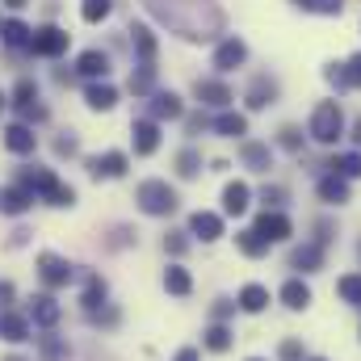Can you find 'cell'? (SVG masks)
Listing matches in <instances>:
<instances>
[{
  "mask_svg": "<svg viewBox=\"0 0 361 361\" xmlns=\"http://www.w3.org/2000/svg\"><path fill=\"white\" fill-rule=\"evenodd\" d=\"M147 13L173 34L193 38V42L223 34V8L214 0H147Z\"/></svg>",
  "mask_w": 361,
  "mask_h": 361,
  "instance_id": "6da1fadb",
  "label": "cell"
},
{
  "mask_svg": "<svg viewBox=\"0 0 361 361\" xmlns=\"http://www.w3.org/2000/svg\"><path fill=\"white\" fill-rule=\"evenodd\" d=\"M17 180H21L34 197H42L47 206H76V189H72V185H63L51 169H38V164L17 169Z\"/></svg>",
  "mask_w": 361,
  "mask_h": 361,
  "instance_id": "7a4b0ae2",
  "label": "cell"
},
{
  "mask_svg": "<svg viewBox=\"0 0 361 361\" xmlns=\"http://www.w3.org/2000/svg\"><path fill=\"white\" fill-rule=\"evenodd\" d=\"M135 202H139V210L152 214V219H164V214H173L180 206L177 189H173L169 180H143V185L135 189Z\"/></svg>",
  "mask_w": 361,
  "mask_h": 361,
  "instance_id": "3957f363",
  "label": "cell"
},
{
  "mask_svg": "<svg viewBox=\"0 0 361 361\" xmlns=\"http://www.w3.org/2000/svg\"><path fill=\"white\" fill-rule=\"evenodd\" d=\"M307 135H311L315 143L332 147V143L345 135V114H341V101H319V105H315V114H311Z\"/></svg>",
  "mask_w": 361,
  "mask_h": 361,
  "instance_id": "277c9868",
  "label": "cell"
},
{
  "mask_svg": "<svg viewBox=\"0 0 361 361\" xmlns=\"http://www.w3.org/2000/svg\"><path fill=\"white\" fill-rule=\"evenodd\" d=\"M38 277H42L47 290H63V286H72L76 265H68L59 252H38Z\"/></svg>",
  "mask_w": 361,
  "mask_h": 361,
  "instance_id": "5b68a950",
  "label": "cell"
},
{
  "mask_svg": "<svg viewBox=\"0 0 361 361\" xmlns=\"http://www.w3.org/2000/svg\"><path fill=\"white\" fill-rule=\"evenodd\" d=\"M68 42H72L68 30H59V25H42V30H34L30 55H38V59H59V55L68 51Z\"/></svg>",
  "mask_w": 361,
  "mask_h": 361,
  "instance_id": "8992f818",
  "label": "cell"
},
{
  "mask_svg": "<svg viewBox=\"0 0 361 361\" xmlns=\"http://www.w3.org/2000/svg\"><path fill=\"white\" fill-rule=\"evenodd\" d=\"M59 315H63V307L55 302V294H51V290L34 294V298L25 302V319H30L34 328H42V332H51V328L59 324Z\"/></svg>",
  "mask_w": 361,
  "mask_h": 361,
  "instance_id": "52a82bcc",
  "label": "cell"
},
{
  "mask_svg": "<svg viewBox=\"0 0 361 361\" xmlns=\"http://www.w3.org/2000/svg\"><path fill=\"white\" fill-rule=\"evenodd\" d=\"M34 202H38V197H34V193H30L21 180H13V185H0V214H13V219H17V214H25Z\"/></svg>",
  "mask_w": 361,
  "mask_h": 361,
  "instance_id": "ba28073f",
  "label": "cell"
},
{
  "mask_svg": "<svg viewBox=\"0 0 361 361\" xmlns=\"http://www.w3.org/2000/svg\"><path fill=\"white\" fill-rule=\"evenodd\" d=\"M257 231H261L269 244H281V240H290V235H294V223H290L281 210H261V219H257Z\"/></svg>",
  "mask_w": 361,
  "mask_h": 361,
  "instance_id": "9c48e42d",
  "label": "cell"
},
{
  "mask_svg": "<svg viewBox=\"0 0 361 361\" xmlns=\"http://www.w3.org/2000/svg\"><path fill=\"white\" fill-rule=\"evenodd\" d=\"M4 147H8L13 156H34V147H38V135H34V126H25V122H13V126H4Z\"/></svg>",
  "mask_w": 361,
  "mask_h": 361,
  "instance_id": "30bf717a",
  "label": "cell"
},
{
  "mask_svg": "<svg viewBox=\"0 0 361 361\" xmlns=\"http://www.w3.org/2000/svg\"><path fill=\"white\" fill-rule=\"evenodd\" d=\"M0 341H8V345H25V341H30V319H25L21 311L4 307V311H0Z\"/></svg>",
  "mask_w": 361,
  "mask_h": 361,
  "instance_id": "8fae6325",
  "label": "cell"
},
{
  "mask_svg": "<svg viewBox=\"0 0 361 361\" xmlns=\"http://www.w3.org/2000/svg\"><path fill=\"white\" fill-rule=\"evenodd\" d=\"M126 152H105V156H89V173L97 180H114V177H126Z\"/></svg>",
  "mask_w": 361,
  "mask_h": 361,
  "instance_id": "7c38bea8",
  "label": "cell"
},
{
  "mask_svg": "<svg viewBox=\"0 0 361 361\" xmlns=\"http://www.w3.org/2000/svg\"><path fill=\"white\" fill-rule=\"evenodd\" d=\"M130 135H135V156H152L160 147V122L156 118H139L130 126Z\"/></svg>",
  "mask_w": 361,
  "mask_h": 361,
  "instance_id": "4fadbf2b",
  "label": "cell"
},
{
  "mask_svg": "<svg viewBox=\"0 0 361 361\" xmlns=\"http://www.w3.org/2000/svg\"><path fill=\"white\" fill-rule=\"evenodd\" d=\"M189 235H197L202 244H214L223 235V219L210 210H197V214H189Z\"/></svg>",
  "mask_w": 361,
  "mask_h": 361,
  "instance_id": "5bb4252c",
  "label": "cell"
},
{
  "mask_svg": "<svg viewBox=\"0 0 361 361\" xmlns=\"http://www.w3.org/2000/svg\"><path fill=\"white\" fill-rule=\"evenodd\" d=\"M0 42H4L8 51H30L34 30H30L25 21H17V17H8V21H0Z\"/></svg>",
  "mask_w": 361,
  "mask_h": 361,
  "instance_id": "9a60e30c",
  "label": "cell"
},
{
  "mask_svg": "<svg viewBox=\"0 0 361 361\" xmlns=\"http://www.w3.org/2000/svg\"><path fill=\"white\" fill-rule=\"evenodd\" d=\"M290 269H298V273H319L324 269V244H302V248H294L290 252Z\"/></svg>",
  "mask_w": 361,
  "mask_h": 361,
  "instance_id": "2e32d148",
  "label": "cell"
},
{
  "mask_svg": "<svg viewBox=\"0 0 361 361\" xmlns=\"http://www.w3.org/2000/svg\"><path fill=\"white\" fill-rule=\"evenodd\" d=\"M152 118L156 122H177V118H185V105H180L177 92H152Z\"/></svg>",
  "mask_w": 361,
  "mask_h": 361,
  "instance_id": "e0dca14e",
  "label": "cell"
},
{
  "mask_svg": "<svg viewBox=\"0 0 361 361\" xmlns=\"http://www.w3.org/2000/svg\"><path fill=\"white\" fill-rule=\"evenodd\" d=\"M248 59V47L240 42V38H227V42H219V51H214V68L219 72H231V68H240Z\"/></svg>",
  "mask_w": 361,
  "mask_h": 361,
  "instance_id": "ac0fdd59",
  "label": "cell"
},
{
  "mask_svg": "<svg viewBox=\"0 0 361 361\" xmlns=\"http://www.w3.org/2000/svg\"><path fill=\"white\" fill-rule=\"evenodd\" d=\"M277 298H281V307H290V311H307V307H311V286H307L302 277H290Z\"/></svg>",
  "mask_w": 361,
  "mask_h": 361,
  "instance_id": "d6986e66",
  "label": "cell"
},
{
  "mask_svg": "<svg viewBox=\"0 0 361 361\" xmlns=\"http://www.w3.org/2000/svg\"><path fill=\"white\" fill-rule=\"evenodd\" d=\"M193 97H197L202 105H214V109L231 105V89H227L223 80H197V85H193Z\"/></svg>",
  "mask_w": 361,
  "mask_h": 361,
  "instance_id": "ffe728a7",
  "label": "cell"
},
{
  "mask_svg": "<svg viewBox=\"0 0 361 361\" xmlns=\"http://www.w3.org/2000/svg\"><path fill=\"white\" fill-rule=\"evenodd\" d=\"M240 160L252 169V173H269L273 169V152H269V143H257V139H248L244 147H240Z\"/></svg>",
  "mask_w": 361,
  "mask_h": 361,
  "instance_id": "44dd1931",
  "label": "cell"
},
{
  "mask_svg": "<svg viewBox=\"0 0 361 361\" xmlns=\"http://www.w3.org/2000/svg\"><path fill=\"white\" fill-rule=\"evenodd\" d=\"M85 101H89V109L105 114V109H114V105H118V89H114L109 80H92L89 89H85Z\"/></svg>",
  "mask_w": 361,
  "mask_h": 361,
  "instance_id": "7402d4cb",
  "label": "cell"
},
{
  "mask_svg": "<svg viewBox=\"0 0 361 361\" xmlns=\"http://www.w3.org/2000/svg\"><path fill=\"white\" fill-rule=\"evenodd\" d=\"M248 206H252V189H248L244 180H231V185L223 189V210H227V214H244Z\"/></svg>",
  "mask_w": 361,
  "mask_h": 361,
  "instance_id": "603a6c76",
  "label": "cell"
},
{
  "mask_svg": "<svg viewBox=\"0 0 361 361\" xmlns=\"http://www.w3.org/2000/svg\"><path fill=\"white\" fill-rule=\"evenodd\" d=\"M319 197L328 202V206H345L349 202V180L345 177H336V173H328V177H319Z\"/></svg>",
  "mask_w": 361,
  "mask_h": 361,
  "instance_id": "cb8c5ba5",
  "label": "cell"
},
{
  "mask_svg": "<svg viewBox=\"0 0 361 361\" xmlns=\"http://www.w3.org/2000/svg\"><path fill=\"white\" fill-rule=\"evenodd\" d=\"M76 72L89 76V80H105V76H109V55H105V51H85V55L76 59Z\"/></svg>",
  "mask_w": 361,
  "mask_h": 361,
  "instance_id": "d4e9b609",
  "label": "cell"
},
{
  "mask_svg": "<svg viewBox=\"0 0 361 361\" xmlns=\"http://www.w3.org/2000/svg\"><path fill=\"white\" fill-rule=\"evenodd\" d=\"M130 42H135V51H139V63H156V34H152L143 21L130 25Z\"/></svg>",
  "mask_w": 361,
  "mask_h": 361,
  "instance_id": "484cf974",
  "label": "cell"
},
{
  "mask_svg": "<svg viewBox=\"0 0 361 361\" xmlns=\"http://www.w3.org/2000/svg\"><path fill=\"white\" fill-rule=\"evenodd\" d=\"M210 126H214L223 139H244V135H248V118H244V114H231V109H223Z\"/></svg>",
  "mask_w": 361,
  "mask_h": 361,
  "instance_id": "4316f807",
  "label": "cell"
},
{
  "mask_svg": "<svg viewBox=\"0 0 361 361\" xmlns=\"http://www.w3.org/2000/svg\"><path fill=\"white\" fill-rule=\"evenodd\" d=\"M273 101H277V80L257 76L252 89H248V109H265V105H273Z\"/></svg>",
  "mask_w": 361,
  "mask_h": 361,
  "instance_id": "83f0119b",
  "label": "cell"
},
{
  "mask_svg": "<svg viewBox=\"0 0 361 361\" xmlns=\"http://www.w3.org/2000/svg\"><path fill=\"white\" fill-rule=\"evenodd\" d=\"M265 307H269V290H265V286H257V281H252V286H244V290H240V311L261 315Z\"/></svg>",
  "mask_w": 361,
  "mask_h": 361,
  "instance_id": "f1b7e54d",
  "label": "cell"
},
{
  "mask_svg": "<svg viewBox=\"0 0 361 361\" xmlns=\"http://www.w3.org/2000/svg\"><path fill=\"white\" fill-rule=\"evenodd\" d=\"M235 244H240V252H244V257H252V261L269 252V240H265V235H261L257 227H248V231H240V235H235Z\"/></svg>",
  "mask_w": 361,
  "mask_h": 361,
  "instance_id": "f546056e",
  "label": "cell"
},
{
  "mask_svg": "<svg viewBox=\"0 0 361 361\" xmlns=\"http://www.w3.org/2000/svg\"><path fill=\"white\" fill-rule=\"evenodd\" d=\"M164 290H169V294H177V298H185V294L193 290V277H189V269L169 265V269H164Z\"/></svg>",
  "mask_w": 361,
  "mask_h": 361,
  "instance_id": "4dcf8cb0",
  "label": "cell"
},
{
  "mask_svg": "<svg viewBox=\"0 0 361 361\" xmlns=\"http://www.w3.org/2000/svg\"><path fill=\"white\" fill-rule=\"evenodd\" d=\"M80 307H85V311H97V307H105V277L89 273V281H85V294H80Z\"/></svg>",
  "mask_w": 361,
  "mask_h": 361,
  "instance_id": "1f68e13d",
  "label": "cell"
},
{
  "mask_svg": "<svg viewBox=\"0 0 361 361\" xmlns=\"http://www.w3.org/2000/svg\"><path fill=\"white\" fill-rule=\"evenodd\" d=\"M202 345H206L210 353H227V349H231V328H227V324H210L206 336H202Z\"/></svg>",
  "mask_w": 361,
  "mask_h": 361,
  "instance_id": "d6a6232c",
  "label": "cell"
},
{
  "mask_svg": "<svg viewBox=\"0 0 361 361\" xmlns=\"http://www.w3.org/2000/svg\"><path fill=\"white\" fill-rule=\"evenodd\" d=\"M152 89H156V63H139V72H130V92L147 97Z\"/></svg>",
  "mask_w": 361,
  "mask_h": 361,
  "instance_id": "836d02e7",
  "label": "cell"
},
{
  "mask_svg": "<svg viewBox=\"0 0 361 361\" xmlns=\"http://www.w3.org/2000/svg\"><path fill=\"white\" fill-rule=\"evenodd\" d=\"M336 177H345V180H353V177H361V152H345V156H336L332 164H328Z\"/></svg>",
  "mask_w": 361,
  "mask_h": 361,
  "instance_id": "e575fe53",
  "label": "cell"
},
{
  "mask_svg": "<svg viewBox=\"0 0 361 361\" xmlns=\"http://www.w3.org/2000/svg\"><path fill=\"white\" fill-rule=\"evenodd\" d=\"M13 105H17V114H21V109H30V105H38V85H34L30 76H21V80H17V89H13Z\"/></svg>",
  "mask_w": 361,
  "mask_h": 361,
  "instance_id": "d590c367",
  "label": "cell"
},
{
  "mask_svg": "<svg viewBox=\"0 0 361 361\" xmlns=\"http://www.w3.org/2000/svg\"><path fill=\"white\" fill-rule=\"evenodd\" d=\"M114 13V0H80V17L89 21V25H97V21H105Z\"/></svg>",
  "mask_w": 361,
  "mask_h": 361,
  "instance_id": "8d00e7d4",
  "label": "cell"
},
{
  "mask_svg": "<svg viewBox=\"0 0 361 361\" xmlns=\"http://www.w3.org/2000/svg\"><path fill=\"white\" fill-rule=\"evenodd\" d=\"M336 290H341V298H345L349 307H361V273H345V277L336 281Z\"/></svg>",
  "mask_w": 361,
  "mask_h": 361,
  "instance_id": "74e56055",
  "label": "cell"
},
{
  "mask_svg": "<svg viewBox=\"0 0 361 361\" xmlns=\"http://www.w3.org/2000/svg\"><path fill=\"white\" fill-rule=\"evenodd\" d=\"M38 353H42V361H63L68 357V345L47 332V336H38Z\"/></svg>",
  "mask_w": 361,
  "mask_h": 361,
  "instance_id": "f35d334b",
  "label": "cell"
},
{
  "mask_svg": "<svg viewBox=\"0 0 361 361\" xmlns=\"http://www.w3.org/2000/svg\"><path fill=\"white\" fill-rule=\"evenodd\" d=\"M197 173H202V156H197V152H193V147H185V152H180L177 156V177H197Z\"/></svg>",
  "mask_w": 361,
  "mask_h": 361,
  "instance_id": "ab89813d",
  "label": "cell"
},
{
  "mask_svg": "<svg viewBox=\"0 0 361 361\" xmlns=\"http://www.w3.org/2000/svg\"><path fill=\"white\" fill-rule=\"evenodd\" d=\"M277 143H281L286 152H302V130H298V126H281V130H277Z\"/></svg>",
  "mask_w": 361,
  "mask_h": 361,
  "instance_id": "60d3db41",
  "label": "cell"
},
{
  "mask_svg": "<svg viewBox=\"0 0 361 361\" xmlns=\"http://www.w3.org/2000/svg\"><path fill=\"white\" fill-rule=\"evenodd\" d=\"M294 4L307 13H341L345 8V0H294Z\"/></svg>",
  "mask_w": 361,
  "mask_h": 361,
  "instance_id": "b9f144b4",
  "label": "cell"
},
{
  "mask_svg": "<svg viewBox=\"0 0 361 361\" xmlns=\"http://www.w3.org/2000/svg\"><path fill=\"white\" fill-rule=\"evenodd\" d=\"M324 76H328V85H332V89H353V80H349V68H345V63H332Z\"/></svg>",
  "mask_w": 361,
  "mask_h": 361,
  "instance_id": "7bdbcfd3",
  "label": "cell"
},
{
  "mask_svg": "<svg viewBox=\"0 0 361 361\" xmlns=\"http://www.w3.org/2000/svg\"><path fill=\"white\" fill-rule=\"evenodd\" d=\"M261 202H265V210H277V206L286 202V189H281V185H265V189H261Z\"/></svg>",
  "mask_w": 361,
  "mask_h": 361,
  "instance_id": "ee69618b",
  "label": "cell"
},
{
  "mask_svg": "<svg viewBox=\"0 0 361 361\" xmlns=\"http://www.w3.org/2000/svg\"><path fill=\"white\" fill-rule=\"evenodd\" d=\"M89 319L97 328H114V324H118V311H114V307H97V311H89Z\"/></svg>",
  "mask_w": 361,
  "mask_h": 361,
  "instance_id": "f6af8a7d",
  "label": "cell"
},
{
  "mask_svg": "<svg viewBox=\"0 0 361 361\" xmlns=\"http://www.w3.org/2000/svg\"><path fill=\"white\" fill-rule=\"evenodd\" d=\"M210 315H214V324H223V319H231V315H235V302H231V298H214Z\"/></svg>",
  "mask_w": 361,
  "mask_h": 361,
  "instance_id": "bcb514c9",
  "label": "cell"
},
{
  "mask_svg": "<svg viewBox=\"0 0 361 361\" xmlns=\"http://www.w3.org/2000/svg\"><path fill=\"white\" fill-rule=\"evenodd\" d=\"M164 248H169L173 257H185V248H189V240H185V231H169V235H164Z\"/></svg>",
  "mask_w": 361,
  "mask_h": 361,
  "instance_id": "7dc6e473",
  "label": "cell"
},
{
  "mask_svg": "<svg viewBox=\"0 0 361 361\" xmlns=\"http://www.w3.org/2000/svg\"><path fill=\"white\" fill-rule=\"evenodd\" d=\"M55 156H68L72 160V156H80V143L72 135H63V139H55Z\"/></svg>",
  "mask_w": 361,
  "mask_h": 361,
  "instance_id": "c3c4849f",
  "label": "cell"
},
{
  "mask_svg": "<svg viewBox=\"0 0 361 361\" xmlns=\"http://www.w3.org/2000/svg\"><path fill=\"white\" fill-rule=\"evenodd\" d=\"M277 357H281V361H307V357H302V345H298V341H281Z\"/></svg>",
  "mask_w": 361,
  "mask_h": 361,
  "instance_id": "681fc988",
  "label": "cell"
},
{
  "mask_svg": "<svg viewBox=\"0 0 361 361\" xmlns=\"http://www.w3.org/2000/svg\"><path fill=\"white\" fill-rule=\"evenodd\" d=\"M21 122L30 126V122H47V109L42 105H30V109H21Z\"/></svg>",
  "mask_w": 361,
  "mask_h": 361,
  "instance_id": "f907efd6",
  "label": "cell"
},
{
  "mask_svg": "<svg viewBox=\"0 0 361 361\" xmlns=\"http://www.w3.org/2000/svg\"><path fill=\"white\" fill-rule=\"evenodd\" d=\"M345 68H349V80H353V89H361V55H353Z\"/></svg>",
  "mask_w": 361,
  "mask_h": 361,
  "instance_id": "816d5d0a",
  "label": "cell"
},
{
  "mask_svg": "<svg viewBox=\"0 0 361 361\" xmlns=\"http://www.w3.org/2000/svg\"><path fill=\"white\" fill-rule=\"evenodd\" d=\"M13 294H17V290H13V281H0V311H4V307H13Z\"/></svg>",
  "mask_w": 361,
  "mask_h": 361,
  "instance_id": "f5cc1de1",
  "label": "cell"
},
{
  "mask_svg": "<svg viewBox=\"0 0 361 361\" xmlns=\"http://www.w3.org/2000/svg\"><path fill=\"white\" fill-rule=\"evenodd\" d=\"M173 361H202V353H197V349H180Z\"/></svg>",
  "mask_w": 361,
  "mask_h": 361,
  "instance_id": "db71d44e",
  "label": "cell"
},
{
  "mask_svg": "<svg viewBox=\"0 0 361 361\" xmlns=\"http://www.w3.org/2000/svg\"><path fill=\"white\" fill-rule=\"evenodd\" d=\"M0 4H8V8H25L30 0H0Z\"/></svg>",
  "mask_w": 361,
  "mask_h": 361,
  "instance_id": "11a10c76",
  "label": "cell"
},
{
  "mask_svg": "<svg viewBox=\"0 0 361 361\" xmlns=\"http://www.w3.org/2000/svg\"><path fill=\"white\" fill-rule=\"evenodd\" d=\"M353 143H357V147H361V118H357V122H353Z\"/></svg>",
  "mask_w": 361,
  "mask_h": 361,
  "instance_id": "9f6ffc18",
  "label": "cell"
},
{
  "mask_svg": "<svg viewBox=\"0 0 361 361\" xmlns=\"http://www.w3.org/2000/svg\"><path fill=\"white\" fill-rule=\"evenodd\" d=\"M4 361H30V357H17V353H13V357H4Z\"/></svg>",
  "mask_w": 361,
  "mask_h": 361,
  "instance_id": "6f0895ef",
  "label": "cell"
},
{
  "mask_svg": "<svg viewBox=\"0 0 361 361\" xmlns=\"http://www.w3.org/2000/svg\"><path fill=\"white\" fill-rule=\"evenodd\" d=\"M4 105H8V97H4V92H0V109H4Z\"/></svg>",
  "mask_w": 361,
  "mask_h": 361,
  "instance_id": "680465c9",
  "label": "cell"
},
{
  "mask_svg": "<svg viewBox=\"0 0 361 361\" xmlns=\"http://www.w3.org/2000/svg\"><path fill=\"white\" fill-rule=\"evenodd\" d=\"M311 361H324V357H311Z\"/></svg>",
  "mask_w": 361,
  "mask_h": 361,
  "instance_id": "91938a15",
  "label": "cell"
},
{
  "mask_svg": "<svg viewBox=\"0 0 361 361\" xmlns=\"http://www.w3.org/2000/svg\"><path fill=\"white\" fill-rule=\"evenodd\" d=\"M248 361H261V357H248Z\"/></svg>",
  "mask_w": 361,
  "mask_h": 361,
  "instance_id": "94428289",
  "label": "cell"
},
{
  "mask_svg": "<svg viewBox=\"0 0 361 361\" xmlns=\"http://www.w3.org/2000/svg\"><path fill=\"white\" fill-rule=\"evenodd\" d=\"M357 252H361V248H357Z\"/></svg>",
  "mask_w": 361,
  "mask_h": 361,
  "instance_id": "6125c7cd",
  "label": "cell"
}]
</instances>
